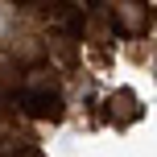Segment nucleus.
Here are the masks:
<instances>
[{"label":"nucleus","mask_w":157,"mask_h":157,"mask_svg":"<svg viewBox=\"0 0 157 157\" xmlns=\"http://www.w3.org/2000/svg\"><path fill=\"white\" fill-rule=\"evenodd\" d=\"M21 112L33 120H58L62 116V91L54 71H29L21 83Z\"/></svg>","instance_id":"nucleus-1"},{"label":"nucleus","mask_w":157,"mask_h":157,"mask_svg":"<svg viewBox=\"0 0 157 157\" xmlns=\"http://www.w3.org/2000/svg\"><path fill=\"white\" fill-rule=\"evenodd\" d=\"M108 21H112V33H145L149 29V13L141 4H116L108 8Z\"/></svg>","instance_id":"nucleus-2"},{"label":"nucleus","mask_w":157,"mask_h":157,"mask_svg":"<svg viewBox=\"0 0 157 157\" xmlns=\"http://www.w3.org/2000/svg\"><path fill=\"white\" fill-rule=\"evenodd\" d=\"M17 157H41V153L37 149H25V153H17Z\"/></svg>","instance_id":"nucleus-3"}]
</instances>
